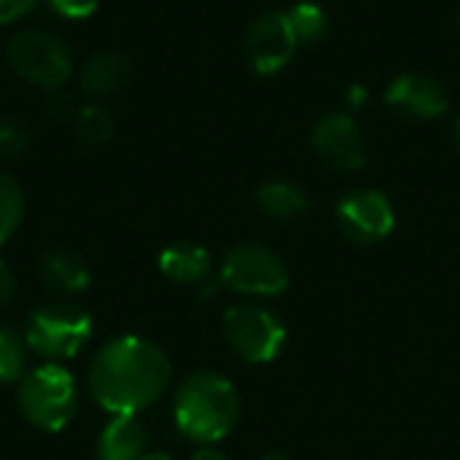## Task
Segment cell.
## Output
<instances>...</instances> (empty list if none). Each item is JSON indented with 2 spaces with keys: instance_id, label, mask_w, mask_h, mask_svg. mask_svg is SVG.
Wrapping results in <instances>:
<instances>
[{
  "instance_id": "obj_1",
  "label": "cell",
  "mask_w": 460,
  "mask_h": 460,
  "mask_svg": "<svg viewBox=\"0 0 460 460\" xmlns=\"http://www.w3.org/2000/svg\"><path fill=\"white\" fill-rule=\"evenodd\" d=\"M172 380L167 353L135 334L108 340L92 358L86 388L108 415H140L154 407Z\"/></svg>"
},
{
  "instance_id": "obj_2",
  "label": "cell",
  "mask_w": 460,
  "mask_h": 460,
  "mask_svg": "<svg viewBox=\"0 0 460 460\" xmlns=\"http://www.w3.org/2000/svg\"><path fill=\"white\" fill-rule=\"evenodd\" d=\"M172 418L181 437L197 445H216L237 426L240 396L226 377L194 372L175 391Z\"/></svg>"
},
{
  "instance_id": "obj_3",
  "label": "cell",
  "mask_w": 460,
  "mask_h": 460,
  "mask_svg": "<svg viewBox=\"0 0 460 460\" xmlns=\"http://www.w3.org/2000/svg\"><path fill=\"white\" fill-rule=\"evenodd\" d=\"M16 407L32 429L57 434L67 429L78 412V383L62 364L46 361L22 375Z\"/></svg>"
},
{
  "instance_id": "obj_4",
  "label": "cell",
  "mask_w": 460,
  "mask_h": 460,
  "mask_svg": "<svg viewBox=\"0 0 460 460\" xmlns=\"http://www.w3.org/2000/svg\"><path fill=\"white\" fill-rule=\"evenodd\" d=\"M92 332L94 318L89 315V310L70 302H54L30 313L24 323V342L27 350L38 353L40 358L62 364L67 358H75L81 348H86Z\"/></svg>"
},
{
  "instance_id": "obj_5",
  "label": "cell",
  "mask_w": 460,
  "mask_h": 460,
  "mask_svg": "<svg viewBox=\"0 0 460 460\" xmlns=\"http://www.w3.org/2000/svg\"><path fill=\"white\" fill-rule=\"evenodd\" d=\"M5 59L19 78L46 92L62 89L75 65L70 46L46 27L19 30L5 46Z\"/></svg>"
},
{
  "instance_id": "obj_6",
  "label": "cell",
  "mask_w": 460,
  "mask_h": 460,
  "mask_svg": "<svg viewBox=\"0 0 460 460\" xmlns=\"http://www.w3.org/2000/svg\"><path fill=\"white\" fill-rule=\"evenodd\" d=\"M218 280L237 294L278 296L288 288V270L275 251L259 243H237L226 251Z\"/></svg>"
},
{
  "instance_id": "obj_7",
  "label": "cell",
  "mask_w": 460,
  "mask_h": 460,
  "mask_svg": "<svg viewBox=\"0 0 460 460\" xmlns=\"http://www.w3.org/2000/svg\"><path fill=\"white\" fill-rule=\"evenodd\" d=\"M224 334L229 348L248 364H270L286 345L283 321L264 307H232L224 315Z\"/></svg>"
},
{
  "instance_id": "obj_8",
  "label": "cell",
  "mask_w": 460,
  "mask_h": 460,
  "mask_svg": "<svg viewBox=\"0 0 460 460\" xmlns=\"http://www.w3.org/2000/svg\"><path fill=\"white\" fill-rule=\"evenodd\" d=\"M243 49H245V59L253 67V73L275 75L294 59L299 40H296L286 13L267 11L248 24Z\"/></svg>"
},
{
  "instance_id": "obj_9",
  "label": "cell",
  "mask_w": 460,
  "mask_h": 460,
  "mask_svg": "<svg viewBox=\"0 0 460 460\" xmlns=\"http://www.w3.org/2000/svg\"><path fill=\"white\" fill-rule=\"evenodd\" d=\"M337 224L342 234L358 245H375L391 237L396 226V213L391 199L383 191L361 189L345 194L337 202Z\"/></svg>"
},
{
  "instance_id": "obj_10",
  "label": "cell",
  "mask_w": 460,
  "mask_h": 460,
  "mask_svg": "<svg viewBox=\"0 0 460 460\" xmlns=\"http://www.w3.org/2000/svg\"><path fill=\"white\" fill-rule=\"evenodd\" d=\"M315 154L340 172H356L367 164V140L350 113L334 111L313 127Z\"/></svg>"
},
{
  "instance_id": "obj_11",
  "label": "cell",
  "mask_w": 460,
  "mask_h": 460,
  "mask_svg": "<svg viewBox=\"0 0 460 460\" xmlns=\"http://www.w3.org/2000/svg\"><path fill=\"white\" fill-rule=\"evenodd\" d=\"M385 105L407 121H434L447 113L450 97L447 89L426 73H402L396 75L385 94Z\"/></svg>"
},
{
  "instance_id": "obj_12",
  "label": "cell",
  "mask_w": 460,
  "mask_h": 460,
  "mask_svg": "<svg viewBox=\"0 0 460 460\" xmlns=\"http://www.w3.org/2000/svg\"><path fill=\"white\" fill-rule=\"evenodd\" d=\"M94 453L97 460H140L148 453V429L137 415H111Z\"/></svg>"
},
{
  "instance_id": "obj_13",
  "label": "cell",
  "mask_w": 460,
  "mask_h": 460,
  "mask_svg": "<svg viewBox=\"0 0 460 460\" xmlns=\"http://www.w3.org/2000/svg\"><path fill=\"white\" fill-rule=\"evenodd\" d=\"M78 81L84 92H89L97 100L113 97L132 81V62L119 51H97L84 62Z\"/></svg>"
},
{
  "instance_id": "obj_14",
  "label": "cell",
  "mask_w": 460,
  "mask_h": 460,
  "mask_svg": "<svg viewBox=\"0 0 460 460\" xmlns=\"http://www.w3.org/2000/svg\"><path fill=\"white\" fill-rule=\"evenodd\" d=\"M159 272L178 286H199L210 278V253L197 243H172L159 253Z\"/></svg>"
},
{
  "instance_id": "obj_15",
  "label": "cell",
  "mask_w": 460,
  "mask_h": 460,
  "mask_svg": "<svg viewBox=\"0 0 460 460\" xmlns=\"http://www.w3.org/2000/svg\"><path fill=\"white\" fill-rule=\"evenodd\" d=\"M40 278L49 288L67 296L86 291L92 283L86 261L67 248H51L40 256Z\"/></svg>"
},
{
  "instance_id": "obj_16",
  "label": "cell",
  "mask_w": 460,
  "mask_h": 460,
  "mask_svg": "<svg viewBox=\"0 0 460 460\" xmlns=\"http://www.w3.org/2000/svg\"><path fill=\"white\" fill-rule=\"evenodd\" d=\"M256 205L261 213H267L270 218H280V221H291L299 218L307 208L310 199L307 194L291 183V181H270L264 186H259L256 191Z\"/></svg>"
},
{
  "instance_id": "obj_17",
  "label": "cell",
  "mask_w": 460,
  "mask_h": 460,
  "mask_svg": "<svg viewBox=\"0 0 460 460\" xmlns=\"http://www.w3.org/2000/svg\"><path fill=\"white\" fill-rule=\"evenodd\" d=\"M73 129H75V137L86 146H105L113 132H116V119L113 113L100 105V102H89V105H81L73 116Z\"/></svg>"
},
{
  "instance_id": "obj_18",
  "label": "cell",
  "mask_w": 460,
  "mask_h": 460,
  "mask_svg": "<svg viewBox=\"0 0 460 460\" xmlns=\"http://www.w3.org/2000/svg\"><path fill=\"white\" fill-rule=\"evenodd\" d=\"M286 16L299 43H318L329 32V13L313 0L294 3Z\"/></svg>"
},
{
  "instance_id": "obj_19",
  "label": "cell",
  "mask_w": 460,
  "mask_h": 460,
  "mask_svg": "<svg viewBox=\"0 0 460 460\" xmlns=\"http://www.w3.org/2000/svg\"><path fill=\"white\" fill-rule=\"evenodd\" d=\"M24 216V191L19 181L0 170V245H5L19 229Z\"/></svg>"
},
{
  "instance_id": "obj_20",
  "label": "cell",
  "mask_w": 460,
  "mask_h": 460,
  "mask_svg": "<svg viewBox=\"0 0 460 460\" xmlns=\"http://www.w3.org/2000/svg\"><path fill=\"white\" fill-rule=\"evenodd\" d=\"M27 361V342L13 329L0 326V385L19 383L24 375Z\"/></svg>"
},
{
  "instance_id": "obj_21",
  "label": "cell",
  "mask_w": 460,
  "mask_h": 460,
  "mask_svg": "<svg viewBox=\"0 0 460 460\" xmlns=\"http://www.w3.org/2000/svg\"><path fill=\"white\" fill-rule=\"evenodd\" d=\"M32 146L30 127L13 116H0V156L3 159H16L27 154Z\"/></svg>"
},
{
  "instance_id": "obj_22",
  "label": "cell",
  "mask_w": 460,
  "mask_h": 460,
  "mask_svg": "<svg viewBox=\"0 0 460 460\" xmlns=\"http://www.w3.org/2000/svg\"><path fill=\"white\" fill-rule=\"evenodd\" d=\"M49 8L62 16V19H70V22H81V19H89L97 13L100 8V0H46Z\"/></svg>"
},
{
  "instance_id": "obj_23",
  "label": "cell",
  "mask_w": 460,
  "mask_h": 460,
  "mask_svg": "<svg viewBox=\"0 0 460 460\" xmlns=\"http://www.w3.org/2000/svg\"><path fill=\"white\" fill-rule=\"evenodd\" d=\"M75 111H78V108H75L73 97H70L65 89H51V92H46V113H49L54 121H65V119L73 121Z\"/></svg>"
},
{
  "instance_id": "obj_24",
  "label": "cell",
  "mask_w": 460,
  "mask_h": 460,
  "mask_svg": "<svg viewBox=\"0 0 460 460\" xmlns=\"http://www.w3.org/2000/svg\"><path fill=\"white\" fill-rule=\"evenodd\" d=\"M40 0H0V27L16 24L38 8Z\"/></svg>"
},
{
  "instance_id": "obj_25",
  "label": "cell",
  "mask_w": 460,
  "mask_h": 460,
  "mask_svg": "<svg viewBox=\"0 0 460 460\" xmlns=\"http://www.w3.org/2000/svg\"><path fill=\"white\" fill-rule=\"evenodd\" d=\"M16 296V278L13 270L8 267V261L0 259V310H5Z\"/></svg>"
},
{
  "instance_id": "obj_26",
  "label": "cell",
  "mask_w": 460,
  "mask_h": 460,
  "mask_svg": "<svg viewBox=\"0 0 460 460\" xmlns=\"http://www.w3.org/2000/svg\"><path fill=\"white\" fill-rule=\"evenodd\" d=\"M345 102H348V108H353V111L364 108V105L369 102V89H367L364 84H350L348 92H345Z\"/></svg>"
},
{
  "instance_id": "obj_27",
  "label": "cell",
  "mask_w": 460,
  "mask_h": 460,
  "mask_svg": "<svg viewBox=\"0 0 460 460\" xmlns=\"http://www.w3.org/2000/svg\"><path fill=\"white\" fill-rule=\"evenodd\" d=\"M191 460H229L224 453H218V450H213V447H202V450H197Z\"/></svg>"
},
{
  "instance_id": "obj_28",
  "label": "cell",
  "mask_w": 460,
  "mask_h": 460,
  "mask_svg": "<svg viewBox=\"0 0 460 460\" xmlns=\"http://www.w3.org/2000/svg\"><path fill=\"white\" fill-rule=\"evenodd\" d=\"M140 460H172L167 453H146Z\"/></svg>"
},
{
  "instance_id": "obj_29",
  "label": "cell",
  "mask_w": 460,
  "mask_h": 460,
  "mask_svg": "<svg viewBox=\"0 0 460 460\" xmlns=\"http://www.w3.org/2000/svg\"><path fill=\"white\" fill-rule=\"evenodd\" d=\"M261 460H288V456H283V453H267Z\"/></svg>"
},
{
  "instance_id": "obj_30",
  "label": "cell",
  "mask_w": 460,
  "mask_h": 460,
  "mask_svg": "<svg viewBox=\"0 0 460 460\" xmlns=\"http://www.w3.org/2000/svg\"><path fill=\"white\" fill-rule=\"evenodd\" d=\"M456 140H458V148H460V116H458V121H456Z\"/></svg>"
},
{
  "instance_id": "obj_31",
  "label": "cell",
  "mask_w": 460,
  "mask_h": 460,
  "mask_svg": "<svg viewBox=\"0 0 460 460\" xmlns=\"http://www.w3.org/2000/svg\"><path fill=\"white\" fill-rule=\"evenodd\" d=\"M458 30H460V13H458Z\"/></svg>"
}]
</instances>
